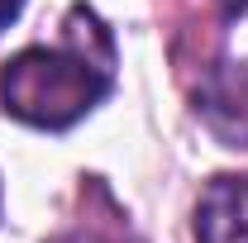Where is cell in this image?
Returning a JSON list of instances; mask_svg holds the SVG:
<instances>
[{"label":"cell","instance_id":"cell-5","mask_svg":"<svg viewBox=\"0 0 248 243\" xmlns=\"http://www.w3.org/2000/svg\"><path fill=\"white\" fill-rule=\"evenodd\" d=\"M219 10L234 19V15H244V10H248V0H219Z\"/></svg>","mask_w":248,"mask_h":243},{"label":"cell","instance_id":"cell-1","mask_svg":"<svg viewBox=\"0 0 248 243\" xmlns=\"http://www.w3.org/2000/svg\"><path fill=\"white\" fill-rule=\"evenodd\" d=\"M115 81L110 33L86 5H72L62 43L24 48L0 72V100L33 129H72Z\"/></svg>","mask_w":248,"mask_h":243},{"label":"cell","instance_id":"cell-4","mask_svg":"<svg viewBox=\"0 0 248 243\" xmlns=\"http://www.w3.org/2000/svg\"><path fill=\"white\" fill-rule=\"evenodd\" d=\"M19 10H24V0H0V33L19 19Z\"/></svg>","mask_w":248,"mask_h":243},{"label":"cell","instance_id":"cell-2","mask_svg":"<svg viewBox=\"0 0 248 243\" xmlns=\"http://www.w3.org/2000/svg\"><path fill=\"white\" fill-rule=\"evenodd\" d=\"M196 110L224 148H248V67L219 62L196 95Z\"/></svg>","mask_w":248,"mask_h":243},{"label":"cell","instance_id":"cell-3","mask_svg":"<svg viewBox=\"0 0 248 243\" xmlns=\"http://www.w3.org/2000/svg\"><path fill=\"white\" fill-rule=\"evenodd\" d=\"M196 243H248V177H215L201 191Z\"/></svg>","mask_w":248,"mask_h":243}]
</instances>
